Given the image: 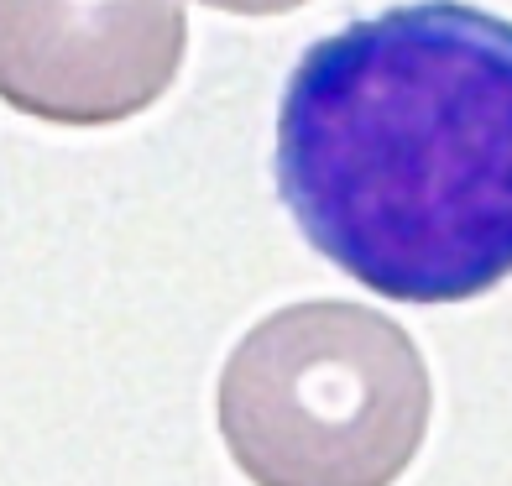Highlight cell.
Instances as JSON below:
<instances>
[{
  "instance_id": "1",
  "label": "cell",
  "mask_w": 512,
  "mask_h": 486,
  "mask_svg": "<svg viewBox=\"0 0 512 486\" xmlns=\"http://www.w3.org/2000/svg\"><path fill=\"white\" fill-rule=\"evenodd\" d=\"M277 199L324 262L398 304L512 277V21L408 0L319 37L272 131Z\"/></svg>"
},
{
  "instance_id": "2",
  "label": "cell",
  "mask_w": 512,
  "mask_h": 486,
  "mask_svg": "<svg viewBox=\"0 0 512 486\" xmlns=\"http://www.w3.org/2000/svg\"><path fill=\"white\" fill-rule=\"evenodd\" d=\"M215 408L251 486H392L429 434L434 382L398 319L314 298L241 335Z\"/></svg>"
},
{
  "instance_id": "3",
  "label": "cell",
  "mask_w": 512,
  "mask_h": 486,
  "mask_svg": "<svg viewBox=\"0 0 512 486\" xmlns=\"http://www.w3.org/2000/svg\"><path fill=\"white\" fill-rule=\"evenodd\" d=\"M178 0H0V95L27 121L121 126L173 89Z\"/></svg>"
},
{
  "instance_id": "4",
  "label": "cell",
  "mask_w": 512,
  "mask_h": 486,
  "mask_svg": "<svg viewBox=\"0 0 512 486\" xmlns=\"http://www.w3.org/2000/svg\"><path fill=\"white\" fill-rule=\"evenodd\" d=\"M199 6H215V11H230V16H288L309 0H199Z\"/></svg>"
}]
</instances>
